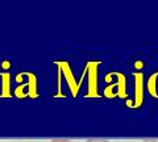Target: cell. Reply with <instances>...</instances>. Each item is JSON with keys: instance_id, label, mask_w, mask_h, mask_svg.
<instances>
[{"instance_id": "8", "label": "cell", "mask_w": 158, "mask_h": 142, "mask_svg": "<svg viewBox=\"0 0 158 142\" xmlns=\"http://www.w3.org/2000/svg\"><path fill=\"white\" fill-rule=\"evenodd\" d=\"M2 70L3 71H9V70H11V63H9L8 61H4L2 63Z\"/></svg>"}, {"instance_id": "10", "label": "cell", "mask_w": 158, "mask_h": 142, "mask_svg": "<svg viewBox=\"0 0 158 142\" xmlns=\"http://www.w3.org/2000/svg\"><path fill=\"white\" fill-rule=\"evenodd\" d=\"M50 142H73L70 140H63V138H56V140H52Z\"/></svg>"}, {"instance_id": "2", "label": "cell", "mask_w": 158, "mask_h": 142, "mask_svg": "<svg viewBox=\"0 0 158 142\" xmlns=\"http://www.w3.org/2000/svg\"><path fill=\"white\" fill-rule=\"evenodd\" d=\"M54 65L57 67V75H58V87L62 86V83H65L69 92L71 94L73 97H77L79 91H81L83 78L81 76V79H77L75 74H74L73 68L70 66V63L67 61H56Z\"/></svg>"}, {"instance_id": "3", "label": "cell", "mask_w": 158, "mask_h": 142, "mask_svg": "<svg viewBox=\"0 0 158 142\" xmlns=\"http://www.w3.org/2000/svg\"><path fill=\"white\" fill-rule=\"evenodd\" d=\"M17 78H21V80H17V87L13 90V95L17 97H32L36 99L40 95L38 90V79L36 74L31 71H25L19 74Z\"/></svg>"}, {"instance_id": "4", "label": "cell", "mask_w": 158, "mask_h": 142, "mask_svg": "<svg viewBox=\"0 0 158 142\" xmlns=\"http://www.w3.org/2000/svg\"><path fill=\"white\" fill-rule=\"evenodd\" d=\"M99 67H100V61H88L83 70L82 78L86 79V97H100L99 92Z\"/></svg>"}, {"instance_id": "1", "label": "cell", "mask_w": 158, "mask_h": 142, "mask_svg": "<svg viewBox=\"0 0 158 142\" xmlns=\"http://www.w3.org/2000/svg\"><path fill=\"white\" fill-rule=\"evenodd\" d=\"M106 87L103 90V96L107 99L128 100V79L121 71H111L104 76Z\"/></svg>"}, {"instance_id": "7", "label": "cell", "mask_w": 158, "mask_h": 142, "mask_svg": "<svg viewBox=\"0 0 158 142\" xmlns=\"http://www.w3.org/2000/svg\"><path fill=\"white\" fill-rule=\"evenodd\" d=\"M145 88L153 99H158V71L152 72L145 79Z\"/></svg>"}, {"instance_id": "9", "label": "cell", "mask_w": 158, "mask_h": 142, "mask_svg": "<svg viewBox=\"0 0 158 142\" xmlns=\"http://www.w3.org/2000/svg\"><path fill=\"white\" fill-rule=\"evenodd\" d=\"M86 142H110V141L106 140V138H90V140H87Z\"/></svg>"}, {"instance_id": "6", "label": "cell", "mask_w": 158, "mask_h": 142, "mask_svg": "<svg viewBox=\"0 0 158 142\" xmlns=\"http://www.w3.org/2000/svg\"><path fill=\"white\" fill-rule=\"evenodd\" d=\"M13 95L12 90V78L9 71H3L0 74V96L11 97Z\"/></svg>"}, {"instance_id": "5", "label": "cell", "mask_w": 158, "mask_h": 142, "mask_svg": "<svg viewBox=\"0 0 158 142\" xmlns=\"http://www.w3.org/2000/svg\"><path fill=\"white\" fill-rule=\"evenodd\" d=\"M133 95L132 99L127 100V107L132 109H138L145 103V75L142 71H133Z\"/></svg>"}]
</instances>
